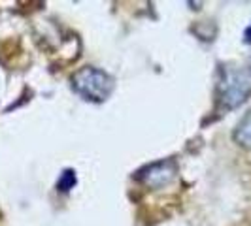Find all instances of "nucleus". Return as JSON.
<instances>
[{
    "mask_svg": "<svg viewBox=\"0 0 251 226\" xmlns=\"http://www.w3.org/2000/svg\"><path fill=\"white\" fill-rule=\"evenodd\" d=\"M232 139L244 149H251V112H248L232 132Z\"/></svg>",
    "mask_w": 251,
    "mask_h": 226,
    "instance_id": "4",
    "label": "nucleus"
},
{
    "mask_svg": "<svg viewBox=\"0 0 251 226\" xmlns=\"http://www.w3.org/2000/svg\"><path fill=\"white\" fill-rule=\"evenodd\" d=\"M75 185V172L74 170H64L61 177H59V181H57V188L61 190V192H68V190H72Z\"/></svg>",
    "mask_w": 251,
    "mask_h": 226,
    "instance_id": "5",
    "label": "nucleus"
},
{
    "mask_svg": "<svg viewBox=\"0 0 251 226\" xmlns=\"http://www.w3.org/2000/svg\"><path fill=\"white\" fill-rule=\"evenodd\" d=\"M251 96V81L242 70L236 68H221L217 81V110L232 112L246 104Z\"/></svg>",
    "mask_w": 251,
    "mask_h": 226,
    "instance_id": "1",
    "label": "nucleus"
},
{
    "mask_svg": "<svg viewBox=\"0 0 251 226\" xmlns=\"http://www.w3.org/2000/svg\"><path fill=\"white\" fill-rule=\"evenodd\" d=\"M177 177V162L174 158H164V160H157L148 166H144L138 170L136 179L144 187L151 188V190H161V188L168 187L174 179Z\"/></svg>",
    "mask_w": 251,
    "mask_h": 226,
    "instance_id": "3",
    "label": "nucleus"
},
{
    "mask_svg": "<svg viewBox=\"0 0 251 226\" xmlns=\"http://www.w3.org/2000/svg\"><path fill=\"white\" fill-rule=\"evenodd\" d=\"M72 89L87 102L100 104L110 98L115 89V79L108 72L95 66H83L72 75Z\"/></svg>",
    "mask_w": 251,
    "mask_h": 226,
    "instance_id": "2",
    "label": "nucleus"
},
{
    "mask_svg": "<svg viewBox=\"0 0 251 226\" xmlns=\"http://www.w3.org/2000/svg\"><path fill=\"white\" fill-rule=\"evenodd\" d=\"M250 70H251V61H250Z\"/></svg>",
    "mask_w": 251,
    "mask_h": 226,
    "instance_id": "7",
    "label": "nucleus"
},
{
    "mask_svg": "<svg viewBox=\"0 0 251 226\" xmlns=\"http://www.w3.org/2000/svg\"><path fill=\"white\" fill-rule=\"evenodd\" d=\"M244 40H246L248 44H251V25L248 26L246 30H244Z\"/></svg>",
    "mask_w": 251,
    "mask_h": 226,
    "instance_id": "6",
    "label": "nucleus"
}]
</instances>
